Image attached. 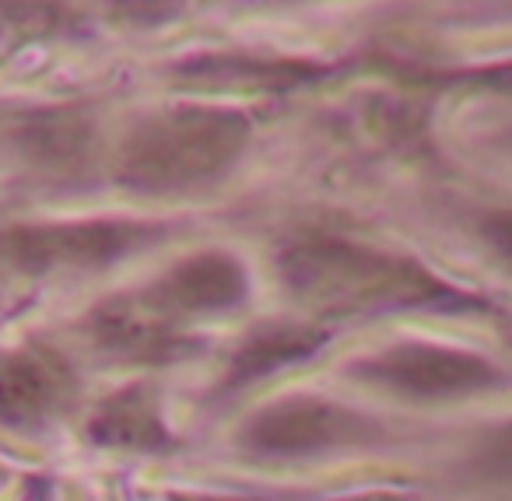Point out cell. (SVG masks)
I'll return each instance as SVG.
<instances>
[{"label":"cell","instance_id":"cell-1","mask_svg":"<svg viewBox=\"0 0 512 501\" xmlns=\"http://www.w3.org/2000/svg\"><path fill=\"white\" fill-rule=\"evenodd\" d=\"M249 123L228 109H176L130 134L120 176L137 190H190L239 158Z\"/></svg>","mask_w":512,"mask_h":501},{"label":"cell","instance_id":"cell-2","mask_svg":"<svg viewBox=\"0 0 512 501\" xmlns=\"http://www.w3.org/2000/svg\"><path fill=\"white\" fill-rule=\"evenodd\" d=\"M148 235L144 225L123 221H85V225H39L0 235V260L18 270H60V267H102L127 253Z\"/></svg>","mask_w":512,"mask_h":501},{"label":"cell","instance_id":"cell-7","mask_svg":"<svg viewBox=\"0 0 512 501\" xmlns=\"http://www.w3.org/2000/svg\"><path fill=\"white\" fill-rule=\"evenodd\" d=\"M43 25V8L29 0H0V32H25Z\"/></svg>","mask_w":512,"mask_h":501},{"label":"cell","instance_id":"cell-6","mask_svg":"<svg viewBox=\"0 0 512 501\" xmlns=\"http://www.w3.org/2000/svg\"><path fill=\"white\" fill-rule=\"evenodd\" d=\"M179 71H186L190 78H239V81H295L302 74H309L306 64H295V60H281V64H271V60L260 57H232V53H200V57L186 60Z\"/></svg>","mask_w":512,"mask_h":501},{"label":"cell","instance_id":"cell-3","mask_svg":"<svg viewBox=\"0 0 512 501\" xmlns=\"http://www.w3.org/2000/svg\"><path fill=\"white\" fill-rule=\"evenodd\" d=\"M246 291L242 267L225 253H204L197 260H186L162 277L151 295L169 302L176 312H214L239 302Z\"/></svg>","mask_w":512,"mask_h":501},{"label":"cell","instance_id":"cell-4","mask_svg":"<svg viewBox=\"0 0 512 501\" xmlns=\"http://www.w3.org/2000/svg\"><path fill=\"white\" fill-rule=\"evenodd\" d=\"M64 396V372L36 354H15L0 361V417L11 424H32L57 410Z\"/></svg>","mask_w":512,"mask_h":501},{"label":"cell","instance_id":"cell-8","mask_svg":"<svg viewBox=\"0 0 512 501\" xmlns=\"http://www.w3.org/2000/svg\"><path fill=\"white\" fill-rule=\"evenodd\" d=\"M488 78H509L512 81V64H502V67H491Z\"/></svg>","mask_w":512,"mask_h":501},{"label":"cell","instance_id":"cell-5","mask_svg":"<svg viewBox=\"0 0 512 501\" xmlns=\"http://www.w3.org/2000/svg\"><path fill=\"white\" fill-rule=\"evenodd\" d=\"M341 431V417L330 407L306 400V403H285V407L271 410L256 421V428L249 431L260 449L274 452H299V449H320L323 442H334Z\"/></svg>","mask_w":512,"mask_h":501}]
</instances>
